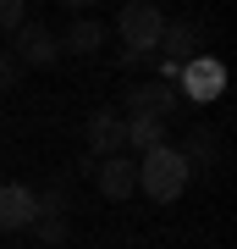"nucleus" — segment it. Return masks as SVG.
Wrapping results in <instances>:
<instances>
[{"instance_id": "1", "label": "nucleus", "mask_w": 237, "mask_h": 249, "mask_svg": "<svg viewBox=\"0 0 237 249\" xmlns=\"http://www.w3.org/2000/svg\"><path fill=\"white\" fill-rule=\"evenodd\" d=\"M188 178H193V166H188L171 144H155V150H143V160H138V194H149L155 205H171L188 188Z\"/></svg>"}, {"instance_id": "2", "label": "nucleus", "mask_w": 237, "mask_h": 249, "mask_svg": "<svg viewBox=\"0 0 237 249\" xmlns=\"http://www.w3.org/2000/svg\"><path fill=\"white\" fill-rule=\"evenodd\" d=\"M160 28H166V17H160L155 0H127V6L116 11V34H122L127 55H155Z\"/></svg>"}, {"instance_id": "3", "label": "nucleus", "mask_w": 237, "mask_h": 249, "mask_svg": "<svg viewBox=\"0 0 237 249\" xmlns=\"http://www.w3.org/2000/svg\"><path fill=\"white\" fill-rule=\"evenodd\" d=\"M11 55H17V67H55L61 61V39L44 22H22L17 39H11Z\"/></svg>"}, {"instance_id": "4", "label": "nucleus", "mask_w": 237, "mask_h": 249, "mask_svg": "<svg viewBox=\"0 0 237 249\" xmlns=\"http://www.w3.org/2000/svg\"><path fill=\"white\" fill-rule=\"evenodd\" d=\"M176 78H182V94H188V100H199V106L221 100V89H226V67L210 61V55H193V61L176 72ZM182 94H176V100H182Z\"/></svg>"}, {"instance_id": "5", "label": "nucleus", "mask_w": 237, "mask_h": 249, "mask_svg": "<svg viewBox=\"0 0 237 249\" xmlns=\"http://www.w3.org/2000/svg\"><path fill=\"white\" fill-rule=\"evenodd\" d=\"M83 133H88V155H94V160L122 155V144H127V127H122V116H116V111H94Z\"/></svg>"}, {"instance_id": "6", "label": "nucleus", "mask_w": 237, "mask_h": 249, "mask_svg": "<svg viewBox=\"0 0 237 249\" xmlns=\"http://www.w3.org/2000/svg\"><path fill=\"white\" fill-rule=\"evenodd\" d=\"M28 227H33V188L0 183V232H28Z\"/></svg>"}, {"instance_id": "7", "label": "nucleus", "mask_w": 237, "mask_h": 249, "mask_svg": "<svg viewBox=\"0 0 237 249\" xmlns=\"http://www.w3.org/2000/svg\"><path fill=\"white\" fill-rule=\"evenodd\" d=\"M122 111H127V116H155V122H166V116L176 111V89H166V83H143V89H127Z\"/></svg>"}, {"instance_id": "8", "label": "nucleus", "mask_w": 237, "mask_h": 249, "mask_svg": "<svg viewBox=\"0 0 237 249\" xmlns=\"http://www.w3.org/2000/svg\"><path fill=\"white\" fill-rule=\"evenodd\" d=\"M99 194H105V199H127V194H138V160H127V155L99 160Z\"/></svg>"}, {"instance_id": "9", "label": "nucleus", "mask_w": 237, "mask_h": 249, "mask_svg": "<svg viewBox=\"0 0 237 249\" xmlns=\"http://www.w3.org/2000/svg\"><path fill=\"white\" fill-rule=\"evenodd\" d=\"M155 50H166L171 55V67H188L199 55V28H188V22H166L160 28V45Z\"/></svg>"}, {"instance_id": "10", "label": "nucleus", "mask_w": 237, "mask_h": 249, "mask_svg": "<svg viewBox=\"0 0 237 249\" xmlns=\"http://www.w3.org/2000/svg\"><path fill=\"white\" fill-rule=\"evenodd\" d=\"M99 45H105V22L99 17H78L66 28V39H61V50H72V55H94Z\"/></svg>"}, {"instance_id": "11", "label": "nucleus", "mask_w": 237, "mask_h": 249, "mask_svg": "<svg viewBox=\"0 0 237 249\" xmlns=\"http://www.w3.org/2000/svg\"><path fill=\"white\" fill-rule=\"evenodd\" d=\"M127 127V144H138V150H155V144H166L160 133H166V122H155V116H122Z\"/></svg>"}, {"instance_id": "12", "label": "nucleus", "mask_w": 237, "mask_h": 249, "mask_svg": "<svg viewBox=\"0 0 237 249\" xmlns=\"http://www.w3.org/2000/svg\"><path fill=\"white\" fill-rule=\"evenodd\" d=\"M176 155H182L188 166H193V160H215V133H210V127H199V133H188V144H182Z\"/></svg>"}, {"instance_id": "13", "label": "nucleus", "mask_w": 237, "mask_h": 249, "mask_svg": "<svg viewBox=\"0 0 237 249\" xmlns=\"http://www.w3.org/2000/svg\"><path fill=\"white\" fill-rule=\"evenodd\" d=\"M33 232H39V244H66V216H39Z\"/></svg>"}, {"instance_id": "14", "label": "nucleus", "mask_w": 237, "mask_h": 249, "mask_svg": "<svg viewBox=\"0 0 237 249\" xmlns=\"http://www.w3.org/2000/svg\"><path fill=\"white\" fill-rule=\"evenodd\" d=\"M22 22H28V6H22V0H0V34H17Z\"/></svg>"}, {"instance_id": "15", "label": "nucleus", "mask_w": 237, "mask_h": 249, "mask_svg": "<svg viewBox=\"0 0 237 249\" xmlns=\"http://www.w3.org/2000/svg\"><path fill=\"white\" fill-rule=\"evenodd\" d=\"M17 78H22L17 55H11V50H0V89H17Z\"/></svg>"}]
</instances>
